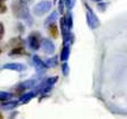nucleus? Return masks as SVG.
<instances>
[{
  "label": "nucleus",
  "mask_w": 127,
  "mask_h": 119,
  "mask_svg": "<svg viewBox=\"0 0 127 119\" xmlns=\"http://www.w3.org/2000/svg\"><path fill=\"white\" fill-rule=\"evenodd\" d=\"M12 12L14 14V17L18 19H28L30 17V12H29V7L26 6V2L19 0V1H14L12 4Z\"/></svg>",
  "instance_id": "1"
},
{
  "label": "nucleus",
  "mask_w": 127,
  "mask_h": 119,
  "mask_svg": "<svg viewBox=\"0 0 127 119\" xmlns=\"http://www.w3.org/2000/svg\"><path fill=\"white\" fill-rule=\"evenodd\" d=\"M84 7H86V17H87V24H88V26L90 29H93V30L97 29L100 26L99 18L96 17V14L93 12V10L86 2H84Z\"/></svg>",
  "instance_id": "2"
},
{
  "label": "nucleus",
  "mask_w": 127,
  "mask_h": 119,
  "mask_svg": "<svg viewBox=\"0 0 127 119\" xmlns=\"http://www.w3.org/2000/svg\"><path fill=\"white\" fill-rule=\"evenodd\" d=\"M42 37H40V34L38 31H33L29 35L28 37V44L29 46L32 49V50H38L39 48L42 46Z\"/></svg>",
  "instance_id": "3"
},
{
  "label": "nucleus",
  "mask_w": 127,
  "mask_h": 119,
  "mask_svg": "<svg viewBox=\"0 0 127 119\" xmlns=\"http://www.w3.org/2000/svg\"><path fill=\"white\" fill-rule=\"evenodd\" d=\"M51 6L52 4L48 1V0H42V1H39L37 5H34L33 7V13L36 14V16H43L45 13H48V12L51 10Z\"/></svg>",
  "instance_id": "4"
},
{
  "label": "nucleus",
  "mask_w": 127,
  "mask_h": 119,
  "mask_svg": "<svg viewBox=\"0 0 127 119\" xmlns=\"http://www.w3.org/2000/svg\"><path fill=\"white\" fill-rule=\"evenodd\" d=\"M57 80H58L57 76H52V78H50V79H46L45 81H43V82L38 86L37 91L40 92V93H46V92H50L51 91V88H52V86L56 83V81H57Z\"/></svg>",
  "instance_id": "5"
},
{
  "label": "nucleus",
  "mask_w": 127,
  "mask_h": 119,
  "mask_svg": "<svg viewBox=\"0 0 127 119\" xmlns=\"http://www.w3.org/2000/svg\"><path fill=\"white\" fill-rule=\"evenodd\" d=\"M32 64H33V67L37 69V72H39V73H44L45 69L48 68L46 63L43 62L40 60V57L37 56V55H33L32 56Z\"/></svg>",
  "instance_id": "6"
},
{
  "label": "nucleus",
  "mask_w": 127,
  "mask_h": 119,
  "mask_svg": "<svg viewBox=\"0 0 127 119\" xmlns=\"http://www.w3.org/2000/svg\"><path fill=\"white\" fill-rule=\"evenodd\" d=\"M42 49L45 54L52 55L55 52V44L49 40V38H43L42 40Z\"/></svg>",
  "instance_id": "7"
},
{
  "label": "nucleus",
  "mask_w": 127,
  "mask_h": 119,
  "mask_svg": "<svg viewBox=\"0 0 127 119\" xmlns=\"http://www.w3.org/2000/svg\"><path fill=\"white\" fill-rule=\"evenodd\" d=\"M25 66L20 64V63H6L4 64V69H10V70H14V72H22L25 70Z\"/></svg>",
  "instance_id": "8"
},
{
  "label": "nucleus",
  "mask_w": 127,
  "mask_h": 119,
  "mask_svg": "<svg viewBox=\"0 0 127 119\" xmlns=\"http://www.w3.org/2000/svg\"><path fill=\"white\" fill-rule=\"evenodd\" d=\"M36 95H37V92H34V91L28 92V93L20 95V98H19V104H26V102H29L30 100H32Z\"/></svg>",
  "instance_id": "9"
},
{
  "label": "nucleus",
  "mask_w": 127,
  "mask_h": 119,
  "mask_svg": "<svg viewBox=\"0 0 127 119\" xmlns=\"http://www.w3.org/2000/svg\"><path fill=\"white\" fill-rule=\"evenodd\" d=\"M8 45L11 46L12 49H14V48H20V46L24 45V40H23L22 37H14V38H11V40H10Z\"/></svg>",
  "instance_id": "10"
},
{
  "label": "nucleus",
  "mask_w": 127,
  "mask_h": 119,
  "mask_svg": "<svg viewBox=\"0 0 127 119\" xmlns=\"http://www.w3.org/2000/svg\"><path fill=\"white\" fill-rule=\"evenodd\" d=\"M69 55H70V46H69V44H64L63 48H62V51H61V61L62 62H66L68 58H69Z\"/></svg>",
  "instance_id": "11"
},
{
  "label": "nucleus",
  "mask_w": 127,
  "mask_h": 119,
  "mask_svg": "<svg viewBox=\"0 0 127 119\" xmlns=\"http://www.w3.org/2000/svg\"><path fill=\"white\" fill-rule=\"evenodd\" d=\"M25 55H28L26 54V51L25 49L20 46V48H14V49H12L10 52H8V56H25Z\"/></svg>",
  "instance_id": "12"
},
{
  "label": "nucleus",
  "mask_w": 127,
  "mask_h": 119,
  "mask_svg": "<svg viewBox=\"0 0 127 119\" xmlns=\"http://www.w3.org/2000/svg\"><path fill=\"white\" fill-rule=\"evenodd\" d=\"M57 17H58V13L56 11L54 12H51V14H50L49 17L45 19V22H44V25L45 26H49V25H51V24H54L56 22V19H57Z\"/></svg>",
  "instance_id": "13"
},
{
  "label": "nucleus",
  "mask_w": 127,
  "mask_h": 119,
  "mask_svg": "<svg viewBox=\"0 0 127 119\" xmlns=\"http://www.w3.org/2000/svg\"><path fill=\"white\" fill-rule=\"evenodd\" d=\"M18 104H19V101H8L5 102V104H1V108L6 110V111H11V110H14L18 106Z\"/></svg>",
  "instance_id": "14"
},
{
  "label": "nucleus",
  "mask_w": 127,
  "mask_h": 119,
  "mask_svg": "<svg viewBox=\"0 0 127 119\" xmlns=\"http://www.w3.org/2000/svg\"><path fill=\"white\" fill-rule=\"evenodd\" d=\"M64 18H65V23H66V25H68V28L71 30V29H72V25H74V22H72L71 10H68V12H66L65 16H64Z\"/></svg>",
  "instance_id": "15"
},
{
  "label": "nucleus",
  "mask_w": 127,
  "mask_h": 119,
  "mask_svg": "<svg viewBox=\"0 0 127 119\" xmlns=\"http://www.w3.org/2000/svg\"><path fill=\"white\" fill-rule=\"evenodd\" d=\"M48 28H49V34L51 35L54 38H57V37H58V29H57V25L54 23V24H51V25H49Z\"/></svg>",
  "instance_id": "16"
},
{
  "label": "nucleus",
  "mask_w": 127,
  "mask_h": 119,
  "mask_svg": "<svg viewBox=\"0 0 127 119\" xmlns=\"http://www.w3.org/2000/svg\"><path fill=\"white\" fill-rule=\"evenodd\" d=\"M57 61H58V57L54 56V57H51V58H48V60L45 61V63H46L48 68H52V67H56V66H57Z\"/></svg>",
  "instance_id": "17"
},
{
  "label": "nucleus",
  "mask_w": 127,
  "mask_h": 119,
  "mask_svg": "<svg viewBox=\"0 0 127 119\" xmlns=\"http://www.w3.org/2000/svg\"><path fill=\"white\" fill-rule=\"evenodd\" d=\"M12 96H13L12 93H8V92H0V102L10 100Z\"/></svg>",
  "instance_id": "18"
},
{
  "label": "nucleus",
  "mask_w": 127,
  "mask_h": 119,
  "mask_svg": "<svg viewBox=\"0 0 127 119\" xmlns=\"http://www.w3.org/2000/svg\"><path fill=\"white\" fill-rule=\"evenodd\" d=\"M69 70H70L69 64H68L66 62H63V64H62V72H63V75H64V76H68V75H69Z\"/></svg>",
  "instance_id": "19"
},
{
  "label": "nucleus",
  "mask_w": 127,
  "mask_h": 119,
  "mask_svg": "<svg viewBox=\"0 0 127 119\" xmlns=\"http://www.w3.org/2000/svg\"><path fill=\"white\" fill-rule=\"evenodd\" d=\"M64 2H65V6L68 10H72V7L75 5V0H64Z\"/></svg>",
  "instance_id": "20"
},
{
  "label": "nucleus",
  "mask_w": 127,
  "mask_h": 119,
  "mask_svg": "<svg viewBox=\"0 0 127 119\" xmlns=\"http://www.w3.org/2000/svg\"><path fill=\"white\" fill-rule=\"evenodd\" d=\"M64 5H65L64 0H60V2H58V11H60L61 14L64 13Z\"/></svg>",
  "instance_id": "21"
},
{
  "label": "nucleus",
  "mask_w": 127,
  "mask_h": 119,
  "mask_svg": "<svg viewBox=\"0 0 127 119\" xmlns=\"http://www.w3.org/2000/svg\"><path fill=\"white\" fill-rule=\"evenodd\" d=\"M97 8H99L100 12H103L107 8V4L106 2H101V1H99V4H97Z\"/></svg>",
  "instance_id": "22"
},
{
  "label": "nucleus",
  "mask_w": 127,
  "mask_h": 119,
  "mask_svg": "<svg viewBox=\"0 0 127 119\" xmlns=\"http://www.w3.org/2000/svg\"><path fill=\"white\" fill-rule=\"evenodd\" d=\"M4 34H5V28H4V24L0 22V40H2V37H4Z\"/></svg>",
  "instance_id": "23"
},
{
  "label": "nucleus",
  "mask_w": 127,
  "mask_h": 119,
  "mask_svg": "<svg viewBox=\"0 0 127 119\" xmlns=\"http://www.w3.org/2000/svg\"><path fill=\"white\" fill-rule=\"evenodd\" d=\"M6 11H7V7H6V5H4V4H2V1H0V13L2 14V13H5Z\"/></svg>",
  "instance_id": "24"
},
{
  "label": "nucleus",
  "mask_w": 127,
  "mask_h": 119,
  "mask_svg": "<svg viewBox=\"0 0 127 119\" xmlns=\"http://www.w3.org/2000/svg\"><path fill=\"white\" fill-rule=\"evenodd\" d=\"M17 28H18V31H19L20 34H23V32H24V26H23V25H22L20 23L17 24Z\"/></svg>",
  "instance_id": "25"
},
{
  "label": "nucleus",
  "mask_w": 127,
  "mask_h": 119,
  "mask_svg": "<svg viewBox=\"0 0 127 119\" xmlns=\"http://www.w3.org/2000/svg\"><path fill=\"white\" fill-rule=\"evenodd\" d=\"M23 1H25V2H30V1H32V0H23Z\"/></svg>",
  "instance_id": "26"
},
{
  "label": "nucleus",
  "mask_w": 127,
  "mask_h": 119,
  "mask_svg": "<svg viewBox=\"0 0 127 119\" xmlns=\"http://www.w3.org/2000/svg\"><path fill=\"white\" fill-rule=\"evenodd\" d=\"M93 1H96V2H99V1H102V0H93Z\"/></svg>",
  "instance_id": "27"
},
{
  "label": "nucleus",
  "mask_w": 127,
  "mask_h": 119,
  "mask_svg": "<svg viewBox=\"0 0 127 119\" xmlns=\"http://www.w3.org/2000/svg\"><path fill=\"white\" fill-rule=\"evenodd\" d=\"M0 119H2V114H1V112H0Z\"/></svg>",
  "instance_id": "28"
},
{
  "label": "nucleus",
  "mask_w": 127,
  "mask_h": 119,
  "mask_svg": "<svg viewBox=\"0 0 127 119\" xmlns=\"http://www.w3.org/2000/svg\"><path fill=\"white\" fill-rule=\"evenodd\" d=\"M0 1H2V2H4V1H6V0H0Z\"/></svg>",
  "instance_id": "29"
}]
</instances>
